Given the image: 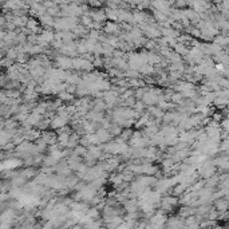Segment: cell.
I'll list each match as a JSON object with an SVG mask.
<instances>
[{
    "mask_svg": "<svg viewBox=\"0 0 229 229\" xmlns=\"http://www.w3.org/2000/svg\"><path fill=\"white\" fill-rule=\"evenodd\" d=\"M224 7H229V4H224ZM226 12H229V11H228V8H226V9H224V14H226Z\"/></svg>",
    "mask_w": 229,
    "mask_h": 229,
    "instance_id": "obj_1",
    "label": "cell"
}]
</instances>
